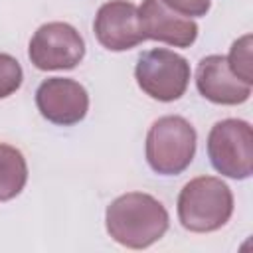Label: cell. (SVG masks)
I'll list each match as a JSON object with an SVG mask.
<instances>
[{
  "mask_svg": "<svg viewBox=\"0 0 253 253\" xmlns=\"http://www.w3.org/2000/svg\"><path fill=\"white\" fill-rule=\"evenodd\" d=\"M28 180V164L24 154L10 144L0 142V202L16 198Z\"/></svg>",
  "mask_w": 253,
  "mask_h": 253,
  "instance_id": "11",
  "label": "cell"
},
{
  "mask_svg": "<svg viewBox=\"0 0 253 253\" xmlns=\"http://www.w3.org/2000/svg\"><path fill=\"white\" fill-rule=\"evenodd\" d=\"M107 233L128 249H146L168 229L170 217L162 202L150 194L128 192L115 198L105 213Z\"/></svg>",
  "mask_w": 253,
  "mask_h": 253,
  "instance_id": "1",
  "label": "cell"
},
{
  "mask_svg": "<svg viewBox=\"0 0 253 253\" xmlns=\"http://www.w3.org/2000/svg\"><path fill=\"white\" fill-rule=\"evenodd\" d=\"M170 10L186 16V18H200L206 16L211 2L210 0H162Z\"/></svg>",
  "mask_w": 253,
  "mask_h": 253,
  "instance_id": "14",
  "label": "cell"
},
{
  "mask_svg": "<svg viewBox=\"0 0 253 253\" xmlns=\"http://www.w3.org/2000/svg\"><path fill=\"white\" fill-rule=\"evenodd\" d=\"M138 24L144 40L162 42L174 47H190L198 38V24L170 10L162 0H142L138 6Z\"/></svg>",
  "mask_w": 253,
  "mask_h": 253,
  "instance_id": "9",
  "label": "cell"
},
{
  "mask_svg": "<svg viewBox=\"0 0 253 253\" xmlns=\"http://www.w3.org/2000/svg\"><path fill=\"white\" fill-rule=\"evenodd\" d=\"M93 32L97 42L109 51H126L144 42L138 24V8L128 0L105 2L97 10Z\"/></svg>",
  "mask_w": 253,
  "mask_h": 253,
  "instance_id": "8",
  "label": "cell"
},
{
  "mask_svg": "<svg viewBox=\"0 0 253 253\" xmlns=\"http://www.w3.org/2000/svg\"><path fill=\"white\" fill-rule=\"evenodd\" d=\"M233 213V194L221 178L198 176L178 196V219L184 229L210 233L223 227Z\"/></svg>",
  "mask_w": 253,
  "mask_h": 253,
  "instance_id": "2",
  "label": "cell"
},
{
  "mask_svg": "<svg viewBox=\"0 0 253 253\" xmlns=\"http://www.w3.org/2000/svg\"><path fill=\"white\" fill-rule=\"evenodd\" d=\"M22 79L24 73L18 59L8 53H0V99H6L16 93L22 85Z\"/></svg>",
  "mask_w": 253,
  "mask_h": 253,
  "instance_id": "13",
  "label": "cell"
},
{
  "mask_svg": "<svg viewBox=\"0 0 253 253\" xmlns=\"http://www.w3.org/2000/svg\"><path fill=\"white\" fill-rule=\"evenodd\" d=\"M196 154V130L178 115H166L152 123L146 134V162L160 176L184 172Z\"/></svg>",
  "mask_w": 253,
  "mask_h": 253,
  "instance_id": "3",
  "label": "cell"
},
{
  "mask_svg": "<svg viewBox=\"0 0 253 253\" xmlns=\"http://www.w3.org/2000/svg\"><path fill=\"white\" fill-rule=\"evenodd\" d=\"M200 95L215 105H241L251 95V85L243 83L227 65L225 55H206L196 69Z\"/></svg>",
  "mask_w": 253,
  "mask_h": 253,
  "instance_id": "10",
  "label": "cell"
},
{
  "mask_svg": "<svg viewBox=\"0 0 253 253\" xmlns=\"http://www.w3.org/2000/svg\"><path fill=\"white\" fill-rule=\"evenodd\" d=\"M227 65L233 71V75H237L243 83L251 85L253 83V73H251V36L245 34L243 38H239L237 42H233L229 55H227Z\"/></svg>",
  "mask_w": 253,
  "mask_h": 253,
  "instance_id": "12",
  "label": "cell"
},
{
  "mask_svg": "<svg viewBox=\"0 0 253 253\" xmlns=\"http://www.w3.org/2000/svg\"><path fill=\"white\" fill-rule=\"evenodd\" d=\"M211 166L227 178L245 180L253 174V130L247 121L223 119L208 134Z\"/></svg>",
  "mask_w": 253,
  "mask_h": 253,
  "instance_id": "4",
  "label": "cell"
},
{
  "mask_svg": "<svg viewBox=\"0 0 253 253\" xmlns=\"http://www.w3.org/2000/svg\"><path fill=\"white\" fill-rule=\"evenodd\" d=\"M36 105L43 119L59 126H71L85 119L89 95L81 83L67 77H49L36 91Z\"/></svg>",
  "mask_w": 253,
  "mask_h": 253,
  "instance_id": "7",
  "label": "cell"
},
{
  "mask_svg": "<svg viewBox=\"0 0 253 253\" xmlns=\"http://www.w3.org/2000/svg\"><path fill=\"white\" fill-rule=\"evenodd\" d=\"M28 55L42 71L73 69L85 55V42L71 24L47 22L34 32Z\"/></svg>",
  "mask_w": 253,
  "mask_h": 253,
  "instance_id": "6",
  "label": "cell"
},
{
  "mask_svg": "<svg viewBox=\"0 0 253 253\" xmlns=\"http://www.w3.org/2000/svg\"><path fill=\"white\" fill-rule=\"evenodd\" d=\"M134 77L148 97L170 103L186 93L190 83V63L172 49L156 47L138 57Z\"/></svg>",
  "mask_w": 253,
  "mask_h": 253,
  "instance_id": "5",
  "label": "cell"
}]
</instances>
